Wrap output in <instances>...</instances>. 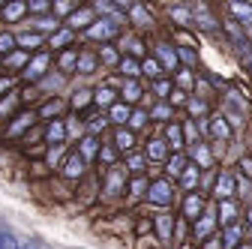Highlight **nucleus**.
I'll return each mask as SVG.
<instances>
[{
  "label": "nucleus",
  "mask_w": 252,
  "mask_h": 249,
  "mask_svg": "<svg viewBox=\"0 0 252 249\" xmlns=\"http://www.w3.org/2000/svg\"><path fill=\"white\" fill-rule=\"evenodd\" d=\"M165 141H159V138H153L150 144H147V159L150 162H159V159H165Z\"/></svg>",
  "instance_id": "obj_19"
},
{
  "label": "nucleus",
  "mask_w": 252,
  "mask_h": 249,
  "mask_svg": "<svg viewBox=\"0 0 252 249\" xmlns=\"http://www.w3.org/2000/svg\"><path fill=\"white\" fill-rule=\"evenodd\" d=\"M189 111H192V114H204V111H207V105H204V102H198V99H192V102H189Z\"/></svg>",
  "instance_id": "obj_46"
},
{
  "label": "nucleus",
  "mask_w": 252,
  "mask_h": 249,
  "mask_svg": "<svg viewBox=\"0 0 252 249\" xmlns=\"http://www.w3.org/2000/svg\"><path fill=\"white\" fill-rule=\"evenodd\" d=\"M54 9H57V12H69V15H72V12H75V9H72V6H69V3H54Z\"/></svg>",
  "instance_id": "obj_53"
},
{
  "label": "nucleus",
  "mask_w": 252,
  "mask_h": 249,
  "mask_svg": "<svg viewBox=\"0 0 252 249\" xmlns=\"http://www.w3.org/2000/svg\"><path fill=\"white\" fill-rule=\"evenodd\" d=\"M156 228H159L162 240H168L171 237V216H159V219H156Z\"/></svg>",
  "instance_id": "obj_34"
},
{
  "label": "nucleus",
  "mask_w": 252,
  "mask_h": 249,
  "mask_svg": "<svg viewBox=\"0 0 252 249\" xmlns=\"http://www.w3.org/2000/svg\"><path fill=\"white\" fill-rule=\"evenodd\" d=\"M57 111H60V102L54 99V102H48V105H45V108H42L39 114H42V117H51V114H57Z\"/></svg>",
  "instance_id": "obj_44"
},
{
  "label": "nucleus",
  "mask_w": 252,
  "mask_h": 249,
  "mask_svg": "<svg viewBox=\"0 0 252 249\" xmlns=\"http://www.w3.org/2000/svg\"><path fill=\"white\" fill-rule=\"evenodd\" d=\"M165 171L174 174V177H180V174L186 171V156H180V153H177L174 159H168V168H165Z\"/></svg>",
  "instance_id": "obj_31"
},
{
  "label": "nucleus",
  "mask_w": 252,
  "mask_h": 249,
  "mask_svg": "<svg viewBox=\"0 0 252 249\" xmlns=\"http://www.w3.org/2000/svg\"><path fill=\"white\" fill-rule=\"evenodd\" d=\"M201 210H204V201H201V195L189 192V195H186V201H183V216H186V219H198V216H201Z\"/></svg>",
  "instance_id": "obj_8"
},
{
  "label": "nucleus",
  "mask_w": 252,
  "mask_h": 249,
  "mask_svg": "<svg viewBox=\"0 0 252 249\" xmlns=\"http://www.w3.org/2000/svg\"><path fill=\"white\" fill-rule=\"evenodd\" d=\"M99 159L114 168V150H111V147H102V150H99Z\"/></svg>",
  "instance_id": "obj_41"
},
{
  "label": "nucleus",
  "mask_w": 252,
  "mask_h": 249,
  "mask_svg": "<svg viewBox=\"0 0 252 249\" xmlns=\"http://www.w3.org/2000/svg\"><path fill=\"white\" fill-rule=\"evenodd\" d=\"M240 237H243V228H240V225H228L225 234H222V246H225V249H237Z\"/></svg>",
  "instance_id": "obj_17"
},
{
  "label": "nucleus",
  "mask_w": 252,
  "mask_h": 249,
  "mask_svg": "<svg viewBox=\"0 0 252 249\" xmlns=\"http://www.w3.org/2000/svg\"><path fill=\"white\" fill-rule=\"evenodd\" d=\"M27 9H30V12H48L51 3H45V0H33V3H27Z\"/></svg>",
  "instance_id": "obj_40"
},
{
  "label": "nucleus",
  "mask_w": 252,
  "mask_h": 249,
  "mask_svg": "<svg viewBox=\"0 0 252 249\" xmlns=\"http://www.w3.org/2000/svg\"><path fill=\"white\" fill-rule=\"evenodd\" d=\"M6 63H9V66H15V69H18V66H27V63H30V54L18 48V51H12V54L6 57Z\"/></svg>",
  "instance_id": "obj_30"
},
{
  "label": "nucleus",
  "mask_w": 252,
  "mask_h": 249,
  "mask_svg": "<svg viewBox=\"0 0 252 249\" xmlns=\"http://www.w3.org/2000/svg\"><path fill=\"white\" fill-rule=\"evenodd\" d=\"M156 51H159V60H162L165 69H174V66H177V51H174L168 42H159V45H156Z\"/></svg>",
  "instance_id": "obj_13"
},
{
  "label": "nucleus",
  "mask_w": 252,
  "mask_h": 249,
  "mask_svg": "<svg viewBox=\"0 0 252 249\" xmlns=\"http://www.w3.org/2000/svg\"><path fill=\"white\" fill-rule=\"evenodd\" d=\"M27 12V3H6L3 6V18L6 21H15V18H21Z\"/></svg>",
  "instance_id": "obj_28"
},
{
  "label": "nucleus",
  "mask_w": 252,
  "mask_h": 249,
  "mask_svg": "<svg viewBox=\"0 0 252 249\" xmlns=\"http://www.w3.org/2000/svg\"><path fill=\"white\" fill-rule=\"evenodd\" d=\"M147 201L150 204H159V207H168L174 201V186L168 180H153L147 186Z\"/></svg>",
  "instance_id": "obj_1"
},
{
  "label": "nucleus",
  "mask_w": 252,
  "mask_h": 249,
  "mask_svg": "<svg viewBox=\"0 0 252 249\" xmlns=\"http://www.w3.org/2000/svg\"><path fill=\"white\" fill-rule=\"evenodd\" d=\"M213 222H216V219H213V213H201L198 219H195V237H198V240L207 237V234L213 231Z\"/></svg>",
  "instance_id": "obj_16"
},
{
  "label": "nucleus",
  "mask_w": 252,
  "mask_h": 249,
  "mask_svg": "<svg viewBox=\"0 0 252 249\" xmlns=\"http://www.w3.org/2000/svg\"><path fill=\"white\" fill-rule=\"evenodd\" d=\"M120 69H123L126 75H129V81H132L135 75H141V63H135L132 57H123V60H120Z\"/></svg>",
  "instance_id": "obj_29"
},
{
  "label": "nucleus",
  "mask_w": 252,
  "mask_h": 249,
  "mask_svg": "<svg viewBox=\"0 0 252 249\" xmlns=\"http://www.w3.org/2000/svg\"><path fill=\"white\" fill-rule=\"evenodd\" d=\"M183 183H186V186H192V183H195V168H189V171H183Z\"/></svg>",
  "instance_id": "obj_50"
},
{
  "label": "nucleus",
  "mask_w": 252,
  "mask_h": 249,
  "mask_svg": "<svg viewBox=\"0 0 252 249\" xmlns=\"http://www.w3.org/2000/svg\"><path fill=\"white\" fill-rule=\"evenodd\" d=\"M81 75H90L93 69H96V57H93V54H87V51H81L78 54V66H75Z\"/></svg>",
  "instance_id": "obj_21"
},
{
  "label": "nucleus",
  "mask_w": 252,
  "mask_h": 249,
  "mask_svg": "<svg viewBox=\"0 0 252 249\" xmlns=\"http://www.w3.org/2000/svg\"><path fill=\"white\" fill-rule=\"evenodd\" d=\"M84 165H87V159L81 156V153H69L66 162H63V177H66V180H78L84 174Z\"/></svg>",
  "instance_id": "obj_4"
},
{
  "label": "nucleus",
  "mask_w": 252,
  "mask_h": 249,
  "mask_svg": "<svg viewBox=\"0 0 252 249\" xmlns=\"http://www.w3.org/2000/svg\"><path fill=\"white\" fill-rule=\"evenodd\" d=\"M150 117H159V120H168V117H171V108H168V105H156V108L150 111Z\"/></svg>",
  "instance_id": "obj_39"
},
{
  "label": "nucleus",
  "mask_w": 252,
  "mask_h": 249,
  "mask_svg": "<svg viewBox=\"0 0 252 249\" xmlns=\"http://www.w3.org/2000/svg\"><path fill=\"white\" fill-rule=\"evenodd\" d=\"M93 99H96L99 105H114V90H111V87H99Z\"/></svg>",
  "instance_id": "obj_32"
},
{
  "label": "nucleus",
  "mask_w": 252,
  "mask_h": 249,
  "mask_svg": "<svg viewBox=\"0 0 252 249\" xmlns=\"http://www.w3.org/2000/svg\"><path fill=\"white\" fill-rule=\"evenodd\" d=\"M168 90H171V87H168V81H156V93H162V96H165Z\"/></svg>",
  "instance_id": "obj_52"
},
{
  "label": "nucleus",
  "mask_w": 252,
  "mask_h": 249,
  "mask_svg": "<svg viewBox=\"0 0 252 249\" xmlns=\"http://www.w3.org/2000/svg\"><path fill=\"white\" fill-rule=\"evenodd\" d=\"M111 120L120 123V126H123V123H129V108H126V102H114L111 105Z\"/></svg>",
  "instance_id": "obj_24"
},
{
  "label": "nucleus",
  "mask_w": 252,
  "mask_h": 249,
  "mask_svg": "<svg viewBox=\"0 0 252 249\" xmlns=\"http://www.w3.org/2000/svg\"><path fill=\"white\" fill-rule=\"evenodd\" d=\"M234 204L231 201H222V204H219V222H222V225H234Z\"/></svg>",
  "instance_id": "obj_26"
},
{
  "label": "nucleus",
  "mask_w": 252,
  "mask_h": 249,
  "mask_svg": "<svg viewBox=\"0 0 252 249\" xmlns=\"http://www.w3.org/2000/svg\"><path fill=\"white\" fill-rule=\"evenodd\" d=\"M36 27H39V30H57V18H39Z\"/></svg>",
  "instance_id": "obj_42"
},
{
  "label": "nucleus",
  "mask_w": 252,
  "mask_h": 249,
  "mask_svg": "<svg viewBox=\"0 0 252 249\" xmlns=\"http://www.w3.org/2000/svg\"><path fill=\"white\" fill-rule=\"evenodd\" d=\"M87 102H90V90H75L72 93V105L75 108H84Z\"/></svg>",
  "instance_id": "obj_36"
},
{
  "label": "nucleus",
  "mask_w": 252,
  "mask_h": 249,
  "mask_svg": "<svg viewBox=\"0 0 252 249\" xmlns=\"http://www.w3.org/2000/svg\"><path fill=\"white\" fill-rule=\"evenodd\" d=\"M93 153H96V138H93V135H87V138L81 141V156H84V159H90Z\"/></svg>",
  "instance_id": "obj_33"
},
{
  "label": "nucleus",
  "mask_w": 252,
  "mask_h": 249,
  "mask_svg": "<svg viewBox=\"0 0 252 249\" xmlns=\"http://www.w3.org/2000/svg\"><path fill=\"white\" fill-rule=\"evenodd\" d=\"M66 24H69V30H78V27H84V30H87V27L93 24V9H90V6L75 9V12L69 15V21H66Z\"/></svg>",
  "instance_id": "obj_7"
},
{
  "label": "nucleus",
  "mask_w": 252,
  "mask_h": 249,
  "mask_svg": "<svg viewBox=\"0 0 252 249\" xmlns=\"http://www.w3.org/2000/svg\"><path fill=\"white\" fill-rule=\"evenodd\" d=\"M18 246H21V240L6 225H0V249H18Z\"/></svg>",
  "instance_id": "obj_22"
},
{
  "label": "nucleus",
  "mask_w": 252,
  "mask_h": 249,
  "mask_svg": "<svg viewBox=\"0 0 252 249\" xmlns=\"http://www.w3.org/2000/svg\"><path fill=\"white\" fill-rule=\"evenodd\" d=\"M90 129H93V132H99V129H105V117H96V120L90 123Z\"/></svg>",
  "instance_id": "obj_51"
},
{
  "label": "nucleus",
  "mask_w": 252,
  "mask_h": 249,
  "mask_svg": "<svg viewBox=\"0 0 252 249\" xmlns=\"http://www.w3.org/2000/svg\"><path fill=\"white\" fill-rule=\"evenodd\" d=\"M141 72L150 75V78H162V66H159V60L156 57H147L144 63H141Z\"/></svg>",
  "instance_id": "obj_25"
},
{
  "label": "nucleus",
  "mask_w": 252,
  "mask_h": 249,
  "mask_svg": "<svg viewBox=\"0 0 252 249\" xmlns=\"http://www.w3.org/2000/svg\"><path fill=\"white\" fill-rule=\"evenodd\" d=\"M78 54H81L78 48H66V51L60 54V60H57V63H60V69H63V72H72V69L78 66Z\"/></svg>",
  "instance_id": "obj_14"
},
{
  "label": "nucleus",
  "mask_w": 252,
  "mask_h": 249,
  "mask_svg": "<svg viewBox=\"0 0 252 249\" xmlns=\"http://www.w3.org/2000/svg\"><path fill=\"white\" fill-rule=\"evenodd\" d=\"M69 42H72V30L69 27L57 30V33L51 36V48H69Z\"/></svg>",
  "instance_id": "obj_23"
},
{
  "label": "nucleus",
  "mask_w": 252,
  "mask_h": 249,
  "mask_svg": "<svg viewBox=\"0 0 252 249\" xmlns=\"http://www.w3.org/2000/svg\"><path fill=\"white\" fill-rule=\"evenodd\" d=\"M216 198L219 201H228L231 195H234V177L231 174H219V180H216Z\"/></svg>",
  "instance_id": "obj_9"
},
{
  "label": "nucleus",
  "mask_w": 252,
  "mask_h": 249,
  "mask_svg": "<svg viewBox=\"0 0 252 249\" xmlns=\"http://www.w3.org/2000/svg\"><path fill=\"white\" fill-rule=\"evenodd\" d=\"M48 63H51V54H45V51H39L36 57H30V63L24 66V72H21V78H24V81H42V75H45V69H48Z\"/></svg>",
  "instance_id": "obj_2"
},
{
  "label": "nucleus",
  "mask_w": 252,
  "mask_h": 249,
  "mask_svg": "<svg viewBox=\"0 0 252 249\" xmlns=\"http://www.w3.org/2000/svg\"><path fill=\"white\" fill-rule=\"evenodd\" d=\"M237 249H252V246H237Z\"/></svg>",
  "instance_id": "obj_55"
},
{
  "label": "nucleus",
  "mask_w": 252,
  "mask_h": 249,
  "mask_svg": "<svg viewBox=\"0 0 252 249\" xmlns=\"http://www.w3.org/2000/svg\"><path fill=\"white\" fill-rule=\"evenodd\" d=\"M141 99V87L135 81H126L123 84V102H138Z\"/></svg>",
  "instance_id": "obj_27"
},
{
  "label": "nucleus",
  "mask_w": 252,
  "mask_h": 249,
  "mask_svg": "<svg viewBox=\"0 0 252 249\" xmlns=\"http://www.w3.org/2000/svg\"><path fill=\"white\" fill-rule=\"evenodd\" d=\"M165 144L174 147V150L183 147V126H180V123H168V129H165Z\"/></svg>",
  "instance_id": "obj_12"
},
{
  "label": "nucleus",
  "mask_w": 252,
  "mask_h": 249,
  "mask_svg": "<svg viewBox=\"0 0 252 249\" xmlns=\"http://www.w3.org/2000/svg\"><path fill=\"white\" fill-rule=\"evenodd\" d=\"M168 102H171V105H183V93H180V90H171V93H168Z\"/></svg>",
  "instance_id": "obj_47"
},
{
  "label": "nucleus",
  "mask_w": 252,
  "mask_h": 249,
  "mask_svg": "<svg viewBox=\"0 0 252 249\" xmlns=\"http://www.w3.org/2000/svg\"><path fill=\"white\" fill-rule=\"evenodd\" d=\"M12 51H18V39H15V33H9V30H3L0 33V54H12Z\"/></svg>",
  "instance_id": "obj_20"
},
{
  "label": "nucleus",
  "mask_w": 252,
  "mask_h": 249,
  "mask_svg": "<svg viewBox=\"0 0 252 249\" xmlns=\"http://www.w3.org/2000/svg\"><path fill=\"white\" fill-rule=\"evenodd\" d=\"M36 123V111H18L15 117H12V123H9V129H6V135L12 138V135H21L27 126H33Z\"/></svg>",
  "instance_id": "obj_5"
},
{
  "label": "nucleus",
  "mask_w": 252,
  "mask_h": 249,
  "mask_svg": "<svg viewBox=\"0 0 252 249\" xmlns=\"http://www.w3.org/2000/svg\"><path fill=\"white\" fill-rule=\"evenodd\" d=\"M129 15L135 18V24H138V27H147V9H144V6H132V9H129Z\"/></svg>",
  "instance_id": "obj_37"
},
{
  "label": "nucleus",
  "mask_w": 252,
  "mask_h": 249,
  "mask_svg": "<svg viewBox=\"0 0 252 249\" xmlns=\"http://www.w3.org/2000/svg\"><path fill=\"white\" fill-rule=\"evenodd\" d=\"M63 138H66V126H63V120H51L48 129H45V141L48 144H63Z\"/></svg>",
  "instance_id": "obj_10"
},
{
  "label": "nucleus",
  "mask_w": 252,
  "mask_h": 249,
  "mask_svg": "<svg viewBox=\"0 0 252 249\" xmlns=\"http://www.w3.org/2000/svg\"><path fill=\"white\" fill-rule=\"evenodd\" d=\"M249 66H252V60H249Z\"/></svg>",
  "instance_id": "obj_57"
},
{
  "label": "nucleus",
  "mask_w": 252,
  "mask_h": 249,
  "mask_svg": "<svg viewBox=\"0 0 252 249\" xmlns=\"http://www.w3.org/2000/svg\"><path fill=\"white\" fill-rule=\"evenodd\" d=\"M144 189H147V180H141V177H138V180L132 183V195H141Z\"/></svg>",
  "instance_id": "obj_48"
},
{
  "label": "nucleus",
  "mask_w": 252,
  "mask_h": 249,
  "mask_svg": "<svg viewBox=\"0 0 252 249\" xmlns=\"http://www.w3.org/2000/svg\"><path fill=\"white\" fill-rule=\"evenodd\" d=\"M15 39H18V48H21V51H27V54L45 42V36H42V33H21V36H15Z\"/></svg>",
  "instance_id": "obj_11"
},
{
  "label": "nucleus",
  "mask_w": 252,
  "mask_h": 249,
  "mask_svg": "<svg viewBox=\"0 0 252 249\" xmlns=\"http://www.w3.org/2000/svg\"><path fill=\"white\" fill-rule=\"evenodd\" d=\"M231 12H234L237 18H243V21H249V24H252V6H243V3H231Z\"/></svg>",
  "instance_id": "obj_35"
},
{
  "label": "nucleus",
  "mask_w": 252,
  "mask_h": 249,
  "mask_svg": "<svg viewBox=\"0 0 252 249\" xmlns=\"http://www.w3.org/2000/svg\"><path fill=\"white\" fill-rule=\"evenodd\" d=\"M12 87V78H0V93H6Z\"/></svg>",
  "instance_id": "obj_54"
},
{
  "label": "nucleus",
  "mask_w": 252,
  "mask_h": 249,
  "mask_svg": "<svg viewBox=\"0 0 252 249\" xmlns=\"http://www.w3.org/2000/svg\"><path fill=\"white\" fill-rule=\"evenodd\" d=\"M123 186H126V168H120V165L108 168V180H105V192H108V195H120V192H123Z\"/></svg>",
  "instance_id": "obj_6"
},
{
  "label": "nucleus",
  "mask_w": 252,
  "mask_h": 249,
  "mask_svg": "<svg viewBox=\"0 0 252 249\" xmlns=\"http://www.w3.org/2000/svg\"><path fill=\"white\" fill-rule=\"evenodd\" d=\"M141 168H144V159L141 156H129V171L132 174H141Z\"/></svg>",
  "instance_id": "obj_43"
},
{
  "label": "nucleus",
  "mask_w": 252,
  "mask_h": 249,
  "mask_svg": "<svg viewBox=\"0 0 252 249\" xmlns=\"http://www.w3.org/2000/svg\"><path fill=\"white\" fill-rule=\"evenodd\" d=\"M171 15H174L177 21H183V24H189V12H186V9H171Z\"/></svg>",
  "instance_id": "obj_49"
},
{
  "label": "nucleus",
  "mask_w": 252,
  "mask_h": 249,
  "mask_svg": "<svg viewBox=\"0 0 252 249\" xmlns=\"http://www.w3.org/2000/svg\"><path fill=\"white\" fill-rule=\"evenodd\" d=\"M249 225H252V213H249Z\"/></svg>",
  "instance_id": "obj_56"
},
{
  "label": "nucleus",
  "mask_w": 252,
  "mask_h": 249,
  "mask_svg": "<svg viewBox=\"0 0 252 249\" xmlns=\"http://www.w3.org/2000/svg\"><path fill=\"white\" fill-rule=\"evenodd\" d=\"M144 123H147V111H132V114H129V126H132V129L144 126Z\"/></svg>",
  "instance_id": "obj_38"
},
{
  "label": "nucleus",
  "mask_w": 252,
  "mask_h": 249,
  "mask_svg": "<svg viewBox=\"0 0 252 249\" xmlns=\"http://www.w3.org/2000/svg\"><path fill=\"white\" fill-rule=\"evenodd\" d=\"M114 147L123 150V153H129V150L135 147V135H132L129 129H117V135H114Z\"/></svg>",
  "instance_id": "obj_15"
},
{
  "label": "nucleus",
  "mask_w": 252,
  "mask_h": 249,
  "mask_svg": "<svg viewBox=\"0 0 252 249\" xmlns=\"http://www.w3.org/2000/svg\"><path fill=\"white\" fill-rule=\"evenodd\" d=\"M210 132H213V138H216V141H225V138L231 135L228 123H225V117H213V123H210Z\"/></svg>",
  "instance_id": "obj_18"
},
{
  "label": "nucleus",
  "mask_w": 252,
  "mask_h": 249,
  "mask_svg": "<svg viewBox=\"0 0 252 249\" xmlns=\"http://www.w3.org/2000/svg\"><path fill=\"white\" fill-rule=\"evenodd\" d=\"M102 60H105V63H117V54H114V48H111V45H105V48H102Z\"/></svg>",
  "instance_id": "obj_45"
},
{
  "label": "nucleus",
  "mask_w": 252,
  "mask_h": 249,
  "mask_svg": "<svg viewBox=\"0 0 252 249\" xmlns=\"http://www.w3.org/2000/svg\"><path fill=\"white\" fill-rule=\"evenodd\" d=\"M117 33H120V24H117L114 18L93 21V24L87 27V36H90V39H111V36H117Z\"/></svg>",
  "instance_id": "obj_3"
}]
</instances>
